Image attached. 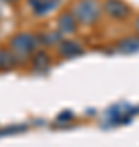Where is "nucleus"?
I'll return each instance as SVG.
<instances>
[{
	"mask_svg": "<svg viewBox=\"0 0 139 147\" xmlns=\"http://www.w3.org/2000/svg\"><path fill=\"white\" fill-rule=\"evenodd\" d=\"M105 11L110 13L113 18H124L129 15V7L121 0H108L105 3Z\"/></svg>",
	"mask_w": 139,
	"mask_h": 147,
	"instance_id": "obj_3",
	"label": "nucleus"
},
{
	"mask_svg": "<svg viewBox=\"0 0 139 147\" xmlns=\"http://www.w3.org/2000/svg\"><path fill=\"white\" fill-rule=\"evenodd\" d=\"M118 47L123 53H136V51H139V38H128L119 42Z\"/></svg>",
	"mask_w": 139,
	"mask_h": 147,
	"instance_id": "obj_4",
	"label": "nucleus"
},
{
	"mask_svg": "<svg viewBox=\"0 0 139 147\" xmlns=\"http://www.w3.org/2000/svg\"><path fill=\"white\" fill-rule=\"evenodd\" d=\"M100 5L96 0H80L74 5V18L75 21H80L85 25H90L98 18Z\"/></svg>",
	"mask_w": 139,
	"mask_h": 147,
	"instance_id": "obj_1",
	"label": "nucleus"
},
{
	"mask_svg": "<svg viewBox=\"0 0 139 147\" xmlns=\"http://www.w3.org/2000/svg\"><path fill=\"white\" fill-rule=\"evenodd\" d=\"M138 28H139V23H138Z\"/></svg>",
	"mask_w": 139,
	"mask_h": 147,
	"instance_id": "obj_8",
	"label": "nucleus"
},
{
	"mask_svg": "<svg viewBox=\"0 0 139 147\" xmlns=\"http://www.w3.org/2000/svg\"><path fill=\"white\" fill-rule=\"evenodd\" d=\"M11 49L18 54H30L34 49V38L31 34H18L11 39Z\"/></svg>",
	"mask_w": 139,
	"mask_h": 147,
	"instance_id": "obj_2",
	"label": "nucleus"
},
{
	"mask_svg": "<svg viewBox=\"0 0 139 147\" xmlns=\"http://www.w3.org/2000/svg\"><path fill=\"white\" fill-rule=\"evenodd\" d=\"M5 2H15V0H5Z\"/></svg>",
	"mask_w": 139,
	"mask_h": 147,
	"instance_id": "obj_7",
	"label": "nucleus"
},
{
	"mask_svg": "<svg viewBox=\"0 0 139 147\" xmlns=\"http://www.w3.org/2000/svg\"><path fill=\"white\" fill-rule=\"evenodd\" d=\"M62 49H61V53L65 54V56H70V54H77L80 49H79V44H75V42H70V41H65L62 42Z\"/></svg>",
	"mask_w": 139,
	"mask_h": 147,
	"instance_id": "obj_6",
	"label": "nucleus"
},
{
	"mask_svg": "<svg viewBox=\"0 0 139 147\" xmlns=\"http://www.w3.org/2000/svg\"><path fill=\"white\" fill-rule=\"evenodd\" d=\"M59 26H61V31H64V33L74 31V28H75V18H74V16H70V15L62 16V18H61V23H59Z\"/></svg>",
	"mask_w": 139,
	"mask_h": 147,
	"instance_id": "obj_5",
	"label": "nucleus"
}]
</instances>
